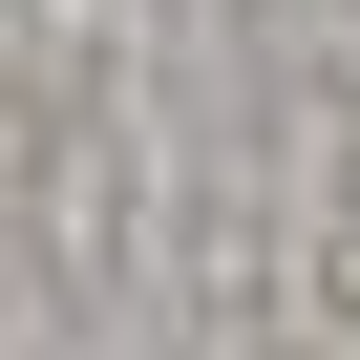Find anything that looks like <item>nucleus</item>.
Listing matches in <instances>:
<instances>
[]
</instances>
